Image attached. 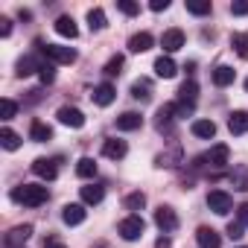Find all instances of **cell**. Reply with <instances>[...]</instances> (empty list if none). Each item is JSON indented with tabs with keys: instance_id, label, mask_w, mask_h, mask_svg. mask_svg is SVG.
<instances>
[{
	"instance_id": "ba28073f",
	"label": "cell",
	"mask_w": 248,
	"mask_h": 248,
	"mask_svg": "<svg viewBox=\"0 0 248 248\" xmlns=\"http://www.w3.org/2000/svg\"><path fill=\"white\" fill-rule=\"evenodd\" d=\"M32 172H35L38 178H44V181H53V178L59 175V167H56V161H50V158H35V161H32Z\"/></svg>"
},
{
	"instance_id": "1f68e13d",
	"label": "cell",
	"mask_w": 248,
	"mask_h": 248,
	"mask_svg": "<svg viewBox=\"0 0 248 248\" xmlns=\"http://www.w3.org/2000/svg\"><path fill=\"white\" fill-rule=\"evenodd\" d=\"M123 204H126V210H143L146 207V196L138 190V193H129L126 199H123Z\"/></svg>"
},
{
	"instance_id": "f1b7e54d",
	"label": "cell",
	"mask_w": 248,
	"mask_h": 248,
	"mask_svg": "<svg viewBox=\"0 0 248 248\" xmlns=\"http://www.w3.org/2000/svg\"><path fill=\"white\" fill-rule=\"evenodd\" d=\"M76 175H79V178H93V175H96V161H93V158H79Z\"/></svg>"
},
{
	"instance_id": "d6a6232c",
	"label": "cell",
	"mask_w": 248,
	"mask_h": 248,
	"mask_svg": "<svg viewBox=\"0 0 248 248\" xmlns=\"http://www.w3.org/2000/svg\"><path fill=\"white\" fill-rule=\"evenodd\" d=\"M88 27H91L93 32H99V30H105V12H102L99 6L88 12Z\"/></svg>"
},
{
	"instance_id": "b9f144b4",
	"label": "cell",
	"mask_w": 248,
	"mask_h": 248,
	"mask_svg": "<svg viewBox=\"0 0 248 248\" xmlns=\"http://www.w3.org/2000/svg\"><path fill=\"white\" fill-rule=\"evenodd\" d=\"M231 15H248V0H236V3H231Z\"/></svg>"
},
{
	"instance_id": "6da1fadb",
	"label": "cell",
	"mask_w": 248,
	"mask_h": 248,
	"mask_svg": "<svg viewBox=\"0 0 248 248\" xmlns=\"http://www.w3.org/2000/svg\"><path fill=\"white\" fill-rule=\"evenodd\" d=\"M47 199H50V190L41 184H21L12 190V202H18L24 207H41Z\"/></svg>"
},
{
	"instance_id": "2e32d148",
	"label": "cell",
	"mask_w": 248,
	"mask_h": 248,
	"mask_svg": "<svg viewBox=\"0 0 248 248\" xmlns=\"http://www.w3.org/2000/svg\"><path fill=\"white\" fill-rule=\"evenodd\" d=\"M30 233H32V225H15V228L6 233V245H9V248H18V245H24V242L30 239Z\"/></svg>"
},
{
	"instance_id": "44dd1931",
	"label": "cell",
	"mask_w": 248,
	"mask_h": 248,
	"mask_svg": "<svg viewBox=\"0 0 248 248\" xmlns=\"http://www.w3.org/2000/svg\"><path fill=\"white\" fill-rule=\"evenodd\" d=\"M233 79H236V70L228 67V64H219L213 70V85L216 88H228V85H233Z\"/></svg>"
},
{
	"instance_id": "bcb514c9",
	"label": "cell",
	"mask_w": 248,
	"mask_h": 248,
	"mask_svg": "<svg viewBox=\"0 0 248 248\" xmlns=\"http://www.w3.org/2000/svg\"><path fill=\"white\" fill-rule=\"evenodd\" d=\"M44 248H64V245H62L59 239H47V245H44Z\"/></svg>"
},
{
	"instance_id": "ac0fdd59",
	"label": "cell",
	"mask_w": 248,
	"mask_h": 248,
	"mask_svg": "<svg viewBox=\"0 0 248 248\" xmlns=\"http://www.w3.org/2000/svg\"><path fill=\"white\" fill-rule=\"evenodd\" d=\"M190 132H193L196 138H202V140H210V138L216 135V123H213V120H193Z\"/></svg>"
},
{
	"instance_id": "83f0119b",
	"label": "cell",
	"mask_w": 248,
	"mask_h": 248,
	"mask_svg": "<svg viewBox=\"0 0 248 248\" xmlns=\"http://www.w3.org/2000/svg\"><path fill=\"white\" fill-rule=\"evenodd\" d=\"M38 70H41V64H38L32 56L18 59V76H32V73H38Z\"/></svg>"
},
{
	"instance_id": "4316f807",
	"label": "cell",
	"mask_w": 248,
	"mask_h": 248,
	"mask_svg": "<svg viewBox=\"0 0 248 248\" xmlns=\"http://www.w3.org/2000/svg\"><path fill=\"white\" fill-rule=\"evenodd\" d=\"M0 143H3V149L15 152V149L21 146V135H18V132H12V129H0Z\"/></svg>"
},
{
	"instance_id": "d590c367",
	"label": "cell",
	"mask_w": 248,
	"mask_h": 248,
	"mask_svg": "<svg viewBox=\"0 0 248 248\" xmlns=\"http://www.w3.org/2000/svg\"><path fill=\"white\" fill-rule=\"evenodd\" d=\"M38 76H41V82H44V85H50V82L56 79V64H53V62H41Z\"/></svg>"
},
{
	"instance_id": "7bdbcfd3",
	"label": "cell",
	"mask_w": 248,
	"mask_h": 248,
	"mask_svg": "<svg viewBox=\"0 0 248 248\" xmlns=\"http://www.w3.org/2000/svg\"><path fill=\"white\" fill-rule=\"evenodd\" d=\"M0 35H3V38L12 35V21L9 18H0Z\"/></svg>"
},
{
	"instance_id": "7c38bea8",
	"label": "cell",
	"mask_w": 248,
	"mask_h": 248,
	"mask_svg": "<svg viewBox=\"0 0 248 248\" xmlns=\"http://www.w3.org/2000/svg\"><path fill=\"white\" fill-rule=\"evenodd\" d=\"M140 126H143V117L138 111H126V114L117 117V129L120 132H138Z\"/></svg>"
},
{
	"instance_id": "f546056e",
	"label": "cell",
	"mask_w": 248,
	"mask_h": 248,
	"mask_svg": "<svg viewBox=\"0 0 248 248\" xmlns=\"http://www.w3.org/2000/svg\"><path fill=\"white\" fill-rule=\"evenodd\" d=\"M172 120H175V105H164V108L158 111V129H161V132L170 129Z\"/></svg>"
},
{
	"instance_id": "ab89813d",
	"label": "cell",
	"mask_w": 248,
	"mask_h": 248,
	"mask_svg": "<svg viewBox=\"0 0 248 248\" xmlns=\"http://www.w3.org/2000/svg\"><path fill=\"white\" fill-rule=\"evenodd\" d=\"M175 161H178V152H172V155H158V167H175Z\"/></svg>"
},
{
	"instance_id": "8992f818",
	"label": "cell",
	"mask_w": 248,
	"mask_h": 248,
	"mask_svg": "<svg viewBox=\"0 0 248 248\" xmlns=\"http://www.w3.org/2000/svg\"><path fill=\"white\" fill-rule=\"evenodd\" d=\"M56 117H59L62 126H70V129H82V126H85V114H82L79 108H73V105H62V108L56 111Z\"/></svg>"
},
{
	"instance_id": "9a60e30c",
	"label": "cell",
	"mask_w": 248,
	"mask_h": 248,
	"mask_svg": "<svg viewBox=\"0 0 248 248\" xmlns=\"http://www.w3.org/2000/svg\"><path fill=\"white\" fill-rule=\"evenodd\" d=\"M56 32H59L62 38H70V41H73V38L79 35V27H76V21H73L70 15H59V18H56Z\"/></svg>"
},
{
	"instance_id": "9c48e42d",
	"label": "cell",
	"mask_w": 248,
	"mask_h": 248,
	"mask_svg": "<svg viewBox=\"0 0 248 248\" xmlns=\"http://www.w3.org/2000/svg\"><path fill=\"white\" fill-rule=\"evenodd\" d=\"M196 242H199V248H222V236L207 225H202L196 231Z\"/></svg>"
},
{
	"instance_id": "d6986e66",
	"label": "cell",
	"mask_w": 248,
	"mask_h": 248,
	"mask_svg": "<svg viewBox=\"0 0 248 248\" xmlns=\"http://www.w3.org/2000/svg\"><path fill=\"white\" fill-rule=\"evenodd\" d=\"M228 129H231V135H245L248 132V111H233L228 117Z\"/></svg>"
},
{
	"instance_id": "5b68a950",
	"label": "cell",
	"mask_w": 248,
	"mask_h": 248,
	"mask_svg": "<svg viewBox=\"0 0 248 248\" xmlns=\"http://www.w3.org/2000/svg\"><path fill=\"white\" fill-rule=\"evenodd\" d=\"M155 225H158L164 233H172V231L178 228V213H175L170 204H161V207L155 210Z\"/></svg>"
},
{
	"instance_id": "836d02e7",
	"label": "cell",
	"mask_w": 248,
	"mask_h": 248,
	"mask_svg": "<svg viewBox=\"0 0 248 248\" xmlns=\"http://www.w3.org/2000/svg\"><path fill=\"white\" fill-rule=\"evenodd\" d=\"M15 114H18V102L9 99V96H3V99H0V117H3V120H12Z\"/></svg>"
},
{
	"instance_id": "7402d4cb",
	"label": "cell",
	"mask_w": 248,
	"mask_h": 248,
	"mask_svg": "<svg viewBox=\"0 0 248 248\" xmlns=\"http://www.w3.org/2000/svg\"><path fill=\"white\" fill-rule=\"evenodd\" d=\"M30 138H32L35 143H47V140H53V129L47 126V123H41V120H32V126H30Z\"/></svg>"
},
{
	"instance_id": "ee69618b",
	"label": "cell",
	"mask_w": 248,
	"mask_h": 248,
	"mask_svg": "<svg viewBox=\"0 0 248 248\" xmlns=\"http://www.w3.org/2000/svg\"><path fill=\"white\" fill-rule=\"evenodd\" d=\"M149 9H152V12H164V9H170V0H152Z\"/></svg>"
},
{
	"instance_id": "3957f363",
	"label": "cell",
	"mask_w": 248,
	"mask_h": 248,
	"mask_svg": "<svg viewBox=\"0 0 248 248\" xmlns=\"http://www.w3.org/2000/svg\"><path fill=\"white\" fill-rule=\"evenodd\" d=\"M143 231H146V222L138 216V213H132V216H126L120 225H117V233L126 239V242H135V239H140L143 236Z\"/></svg>"
},
{
	"instance_id": "277c9868",
	"label": "cell",
	"mask_w": 248,
	"mask_h": 248,
	"mask_svg": "<svg viewBox=\"0 0 248 248\" xmlns=\"http://www.w3.org/2000/svg\"><path fill=\"white\" fill-rule=\"evenodd\" d=\"M207 207H210L216 216H228V213L233 210V199H231V193H225V190H210V193H207Z\"/></svg>"
},
{
	"instance_id": "60d3db41",
	"label": "cell",
	"mask_w": 248,
	"mask_h": 248,
	"mask_svg": "<svg viewBox=\"0 0 248 248\" xmlns=\"http://www.w3.org/2000/svg\"><path fill=\"white\" fill-rule=\"evenodd\" d=\"M242 231H245V228H242L239 222H231V225H228V236H231V239H242V236H245Z\"/></svg>"
},
{
	"instance_id": "d4e9b609",
	"label": "cell",
	"mask_w": 248,
	"mask_h": 248,
	"mask_svg": "<svg viewBox=\"0 0 248 248\" xmlns=\"http://www.w3.org/2000/svg\"><path fill=\"white\" fill-rule=\"evenodd\" d=\"M196 96H199V85H196L193 79H187V82L181 85V91H178V102L193 105V102H196Z\"/></svg>"
},
{
	"instance_id": "cb8c5ba5",
	"label": "cell",
	"mask_w": 248,
	"mask_h": 248,
	"mask_svg": "<svg viewBox=\"0 0 248 248\" xmlns=\"http://www.w3.org/2000/svg\"><path fill=\"white\" fill-rule=\"evenodd\" d=\"M132 96L140 99V102L152 99V82H149V79H138V82L132 85Z\"/></svg>"
},
{
	"instance_id": "8d00e7d4",
	"label": "cell",
	"mask_w": 248,
	"mask_h": 248,
	"mask_svg": "<svg viewBox=\"0 0 248 248\" xmlns=\"http://www.w3.org/2000/svg\"><path fill=\"white\" fill-rule=\"evenodd\" d=\"M117 9H120L123 15H129V18H135V15L140 12V6L135 3V0H117Z\"/></svg>"
},
{
	"instance_id": "30bf717a",
	"label": "cell",
	"mask_w": 248,
	"mask_h": 248,
	"mask_svg": "<svg viewBox=\"0 0 248 248\" xmlns=\"http://www.w3.org/2000/svg\"><path fill=\"white\" fill-rule=\"evenodd\" d=\"M126 152H129L126 140L111 138V140H105V143H102V155H105V158H111V161H123V158H126Z\"/></svg>"
},
{
	"instance_id": "e0dca14e",
	"label": "cell",
	"mask_w": 248,
	"mask_h": 248,
	"mask_svg": "<svg viewBox=\"0 0 248 248\" xmlns=\"http://www.w3.org/2000/svg\"><path fill=\"white\" fill-rule=\"evenodd\" d=\"M228 158H231V149H228L225 143H216V146L204 155V161H207L210 167H225V164H228Z\"/></svg>"
},
{
	"instance_id": "74e56055",
	"label": "cell",
	"mask_w": 248,
	"mask_h": 248,
	"mask_svg": "<svg viewBox=\"0 0 248 248\" xmlns=\"http://www.w3.org/2000/svg\"><path fill=\"white\" fill-rule=\"evenodd\" d=\"M231 181H233L236 190H248V172H245V170H236V172L231 175Z\"/></svg>"
},
{
	"instance_id": "f6af8a7d",
	"label": "cell",
	"mask_w": 248,
	"mask_h": 248,
	"mask_svg": "<svg viewBox=\"0 0 248 248\" xmlns=\"http://www.w3.org/2000/svg\"><path fill=\"white\" fill-rule=\"evenodd\" d=\"M172 242H170V236H158V242H155V248H170Z\"/></svg>"
},
{
	"instance_id": "7a4b0ae2",
	"label": "cell",
	"mask_w": 248,
	"mask_h": 248,
	"mask_svg": "<svg viewBox=\"0 0 248 248\" xmlns=\"http://www.w3.org/2000/svg\"><path fill=\"white\" fill-rule=\"evenodd\" d=\"M38 50H41L53 64H73V62H76V50H73V47H62V44H44V41H38Z\"/></svg>"
},
{
	"instance_id": "52a82bcc",
	"label": "cell",
	"mask_w": 248,
	"mask_h": 248,
	"mask_svg": "<svg viewBox=\"0 0 248 248\" xmlns=\"http://www.w3.org/2000/svg\"><path fill=\"white\" fill-rule=\"evenodd\" d=\"M91 99H93L99 108H105V105H111V102L117 99V91H114V85H111V82H102V85H96V88H93Z\"/></svg>"
},
{
	"instance_id": "e575fe53",
	"label": "cell",
	"mask_w": 248,
	"mask_h": 248,
	"mask_svg": "<svg viewBox=\"0 0 248 248\" xmlns=\"http://www.w3.org/2000/svg\"><path fill=\"white\" fill-rule=\"evenodd\" d=\"M123 64H126V59H123V56H111L108 64H105V76H120L123 73Z\"/></svg>"
},
{
	"instance_id": "8fae6325",
	"label": "cell",
	"mask_w": 248,
	"mask_h": 248,
	"mask_svg": "<svg viewBox=\"0 0 248 248\" xmlns=\"http://www.w3.org/2000/svg\"><path fill=\"white\" fill-rule=\"evenodd\" d=\"M161 47H164L167 53H175V50H181V47H184V32H181L178 27L167 30V32L161 35Z\"/></svg>"
},
{
	"instance_id": "4fadbf2b",
	"label": "cell",
	"mask_w": 248,
	"mask_h": 248,
	"mask_svg": "<svg viewBox=\"0 0 248 248\" xmlns=\"http://www.w3.org/2000/svg\"><path fill=\"white\" fill-rule=\"evenodd\" d=\"M152 70H155V76H161V79H172V76L178 73V64H175L170 56H158L155 64H152Z\"/></svg>"
},
{
	"instance_id": "f35d334b",
	"label": "cell",
	"mask_w": 248,
	"mask_h": 248,
	"mask_svg": "<svg viewBox=\"0 0 248 248\" xmlns=\"http://www.w3.org/2000/svg\"><path fill=\"white\" fill-rule=\"evenodd\" d=\"M236 222H239L242 228H248V202H242V204L236 207Z\"/></svg>"
},
{
	"instance_id": "7dc6e473",
	"label": "cell",
	"mask_w": 248,
	"mask_h": 248,
	"mask_svg": "<svg viewBox=\"0 0 248 248\" xmlns=\"http://www.w3.org/2000/svg\"><path fill=\"white\" fill-rule=\"evenodd\" d=\"M239 248H248V245H239Z\"/></svg>"
},
{
	"instance_id": "5bb4252c",
	"label": "cell",
	"mask_w": 248,
	"mask_h": 248,
	"mask_svg": "<svg viewBox=\"0 0 248 248\" xmlns=\"http://www.w3.org/2000/svg\"><path fill=\"white\" fill-rule=\"evenodd\" d=\"M85 216H88L85 204H64V207H62V219H64V225H82Z\"/></svg>"
},
{
	"instance_id": "4dcf8cb0",
	"label": "cell",
	"mask_w": 248,
	"mask_h": 248,
	"mask_svg": "<svg viewBox=\"0 0 248 248\" xmlns=\"http://www.w3.org/2000/svg\"><path fill=\"white\" fill-rule=\"evenodd\" d=\"M210 9H213L210 0H187V12L190 15H199L202 18V15H210Z\"/></svg>"
},
{
	"instance_id": "603a6c76",
	"label": "cell",
	"mask_w": 248,
	"mask_h": 248,
	"mask_svg": "<svg viewBox=\"0 0 248 248\" xmlns=\"http://www.w3.org/2000/svg\"><path fill=\"white\" fill-rule=\"evenodd\" d=\"M102 199H105V187H99V184L82 187V202H85V204H99Z\"/></svg>"
},
{
	"instance_id": "484cf974",
	"label": "cell",
	"mask_w": 248,
	"mask_h": 248,
	"mask_svg": "<svg viewBox=\"0 0 248 248\" xmlns=\"http://www.w3.org/2000/svg\"><path fill=\"white\" fill-rule=\"evenodd\" d=\"M231 47L236 50V56H239L242 62H248V32H236V35H231Z\"/></svg>"
},
{
	"instance_id": "ffe728a7",
	"label": "cell",
	"mask_w": 248,
	"mask_h": 248,
	"mask_svg": "<svg viewBox=\"0 0 248 248\" xmlns=\"http://www.w3.org/2000/svg\"><path fill=\"white\" fill-rule=\"evenodd\" d=\"M152 44H155V38L149 32H135L129 38V50L132 53H146V50H152Z\"/></svg>"
}]
</instances>
